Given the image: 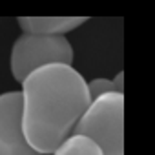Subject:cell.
Returning <instances> with one entry per match:
<instances>
[{
	"mask_svg": "<svg viewBox=\"0 0 155 155\" xmlns=\"http://www.w3.org/2000/svg\"><path fill=\"white\" fill-rule=\"evenodd\" d=\"M20 93L24 135L40 155H53L91 104L84 77L60 62L29 73Z\"/></svg>",
	"mask_w": 155,
	"mask_h": 155,
	"instance_id": "obj_1",
	"label": "cell"
},
{
	"mask_svg": "<svg viewBox=\"0 0 155 155\" xmlns=\"http://www.w3.org/2000/svg\"><path fill=\"white\" fill-rule=\"evenodd\" d=\"M73 133L95 140L104 155H124V93L111 91L91 101Z\"/></svg>",
	"mask_w": 155,
	"mask_h": 155,
	"instance_id": "obj_2",
	"label": "cell"
},
{
	"mask_svg": "<svg viewBox=\"0 0 155 155\" xmlns=\"http://www.w3.org/2000/svg\"><path fill=\"white\" fill-rule=\"evenodd\" d=\"M73 64V48L64 35H28L18 37L11 49V73L17 82L48 64Z\"/></svg>",
	"mask_w": 155,
	"mask_h": 155,
	"instance_id": "obj_3",
	"label": "cell"
},
{
	"mask_svg": "<svg viewBox=\"0 0 155 155\" xmlns=\"http://www.w3.org/2000/svg\"><path fill=\"white\" fill-rule=\"evenodd\" d=\"M0 155H40L24 135L20 91L0 95Z\"/></svg>",
	"mask_w": 155,
	"mask_h": 155,
	"instance_id": "obj_4",
	"label": "cell"
},
{
	"mask_svg": "<svg viewBox=\"0 0 155 155\" xmlns=\"http://www.w3.org/2000/svg\"><path fill=\"white\" fill-rule=\"evenodd\" d=\"M88 17H18V28L28 35H66L82 26Z\"/></svg>",
	"mask_w": 155,
	"mask_h": 155,
	"instance_id": "obj_5",
	"label": "cell"
},
{
	"mask_svg": "<svg viewBox=\"0 0 155 155\" xmlns=\"http://www.w3.org/2000/svg\"><path fill=\"white\" fill-rule=\"evenodd\" d=\"M53 155H104L101 146L86 135L71 133L55 151Z\"/></svg>",
	"mask_w": 155,
	"mask_h": 155,
	"instance_id": "obj_6",
	"label": "cell"
},
{
	"mask_svg": "<svg viewBox=\"0 0 155 155\" xmlns=\"http://www.w3.org/2000/svg\"><path fill=\"white\" fill-rule=\"evenodd\" d=\"M88 91H90L91 101H95L106 93L117 91V88H115L113 81H110V79H93L91 82H88Z\"/></svg>",
	"mask_w": 155,
	"mask_h": 155,
	"instance_id": "obj_7",
	"label": "cell"
},
{
	"mask_svg": "<svg viewBox=\"0 0 155 155\" xmlns=\"http://www.w3.org/2000/svg\"><path fill=\"white\" fill-rule=\"evenodd\" d=\"M113 84H115V88H117L119 93H124V73L122 71L117 73V77L113 79Z\"/></svg>",
	"mask_w": 155,
	"mask_h": 155,
	"instance_id": "obj_8",
	"label": "cell"
}]
</instances>
